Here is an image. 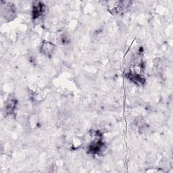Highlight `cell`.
Segmentation results:
<instances>
[{"instance_id": "obj_1", "label": "cell", "mask_w": 173, "mask_h": 173, "mask_svg": "<svg viewBox=\"0 0 173 173\" xmlns=\"http://www.w3.org/2000/svg\"><path fill=\"white\" fill-rule=\"evenodd\" d=\"M54 49V45L52 43L47 42L45 43H43L41 46V52L46 56H49L52 54L53 52Z\"/></svg>"}, {"instance_id": "obj_2", "label": "cell", "mask_w": 173, "mask_h": 173, "mask_svg": "<svg viewBox=\"0 0 173 173\" xmlns=\"http://www.w3.org/2000/svg\"><path fill=\"white\" fill-rule=\"evenodd\" d=\"M43 11V6L41 3H38L37 5L33 6V16L34 18H37L41 14Z\"/></svg>"}, {"instance_id": "obj_3", "label": "cell", "mask_w": 173, "mask_h": 173, "mask_svg": "<svg viewBox=\"0 0 173 173\" xmlns=\"http://www.w3.org/2000/svg\"><path fill=\"white\" fill-rule=\"evenodd\" d=\"M15 108V102L12 100H10L8 101V102L7 103V110L10 111V112L14 109Z\"/></svg>"}]
</instances>
